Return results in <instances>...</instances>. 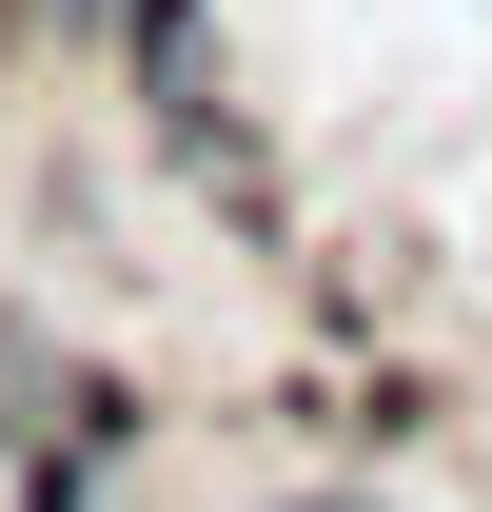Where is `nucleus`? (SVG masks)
<instances>
[{"label": "nucleus", "instance_id": "obj_2", "mask_svg": "<svg viewBox=\"0 0 492 512\" xmlns=\"http://www.w3.org/2000/svg\"><path fill=\"white\" fill-rule=\"evenodd\" d=\"M276 512H374V493H276Z\"/></svg>", "mask_w": 492, "mask_h": 512}, {"label": "nucleus", "instance_id": "obj_1", "mask_svg": "<svg viewBox=\"0 0 492 512\" xmlns=\"http://www.w3.org/2000/svg\"><path fill=\"white\" fill-rule=\"evenodd\" d=\"M60 40H119V0H60Z\"/></svg>", "mask_w": 492, "mask_h": 512}]
</instances>
